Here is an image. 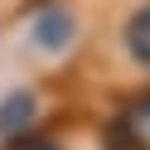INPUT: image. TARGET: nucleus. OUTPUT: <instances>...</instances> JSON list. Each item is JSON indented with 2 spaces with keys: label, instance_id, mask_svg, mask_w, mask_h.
I'll use <instances>...</instances> for the list:
<instances>
[{
  "label": "nucleus",
  "instance_id": "1",
  "mask_svg": "<svg viewBox=\"0 0 150 150\" xmlns=\"http://www.w3.org/2000/svg\"><path fill=\"white\" fill-rule=\"evenodd\" d=\"M34 121V97L29 92H10L0 102V136H24Z\"/></svg>",
  "mask_w": 150,
  "mask_h": 150
},
{
  "label": "nucleus",
  "instance_id": "2",
  "mask_svg": "<svg viewBox=\"0 0 150 150\" xmlns=\"http://www.w3.org/2000/svg\"><path fill=\"white\" fill-rule=\"evenodd\" d=\"M73 29H78V24H73L68 10H49L39 24H34V44H39V49H68Z\"/></svg>",
  "mask_w": 150,
  "mask_h": 150
},
{
  "label": "nucleus",
  "instance_id": "3",
  "mask_svg": "<svg viewBox=\"0 0 150 150\" xmlns=\"http://www.w3.org/2000/svg\"><path fill=\"white\" fill-rule=\"evenodd\" d=\"M121 39H126V53H131V58L150 68V5H140V10L126 20V34H121Z\"/></svg>",
  "mask_w": 150,
  "mask_h": 150
},
{
  "label": "nucleus",
  "instance_id": "4",
  "mask_svg": "<svg viewBox=\"0 0 150 150\" xmlns=\"http://www.w3.org/2000/svg\"><path fill=\"white\" fill-rule=\"evenodd\" d=\"M102 145H107V150H150L145 145V131H140L131 116H116V121H111V126L102 131Z\"/></svg>",
  "mask_w": 150,
  "mask_h": 150
},
{
  "label": "nucleus",
  "instance_id": "5",
  "mask_svg": "<svg viewBox=\"0 0 150 150\" xmlns=\"http://www.w3.org/2000/svg\"><path fill=\"white\" fill-rule=\"evenodd\" d=\"M131 121H136L140 131H150V92H145V97L136 102V111H131Z\"/></svg>",
  "mask_w": 150,
  "mask_h": 150
},
{
  "label": "nucleus",
  "instance_id": "6",
  "mask_svg": "<svg viewBox=\"0 0 150 150\" xmlns=\"http://www.w3.org/2000/svg\"><path fill=\"white\" fill-rule=\"evenodd\" d=\"M15 150H58V145H53V140H39V136H20Z\"/></svg>",
  "mask_w": 150,
  "mask_h": 150
}]
</instances>
